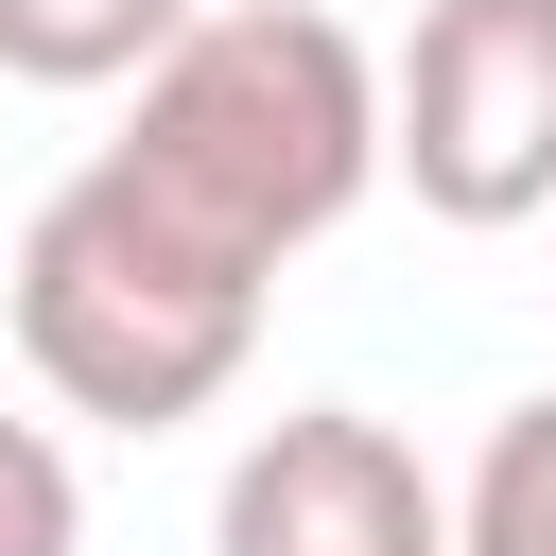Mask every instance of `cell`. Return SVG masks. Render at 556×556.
Wrapping results in <instances>:
<instances>
[{
    "label": "cell",
    "mask_w": 556,
    "mask_h": 556,
    "mask_svg": "<svg viewBox=\"0 0 556 556\" xmlns=\"http://www.w3.org/2000/svg\"><path fill=\"white\" fill-rule=\"evenodd\" d=\"M156 208H191L226 261H295V243H330L365 191H382V70H365V35L348 17H313V0H208L156 70H139V104H122V139H104Z\"/></svg>",
    "instance_id": "1"
},
{
    "label": "cell",
    "mask_w": 556,
    "mask_h": 556,
    "mask_svg": "<svg viewBox=\"0 0 556 556\" xmlns=\"http://www.w3.org/2000/svg\"><path fill=\"white\" fill-rule=\"evenodd\" d=\"M0 313H17V365L52 417H104V434H174L243 382L261 348V261H226L191 208H156L122 156H87L17 261H0Z\"/></svg>",
    "instance_id": "2"
},
{
    "label": "cell",
    "mask_w": 556,
    "mask_h": 556,
    "mask_svg": "<svg viewBox=\"0 0 556 556\" xmlns=\"http://www.w3.org/2000/svg\"><path fill=\"white\" fill-rule=\"evenodd\" d=\"M382 174L434 226H539L556 208V0H417L382 70Z\"/></svg>",
    "instance_id": "3"
},
{
    "label": "cell",
    "mask_w": 556,
    "mask_h": 556,
    "mask_svg": "<svg viewBox=\"0 0 556 556\" xmlns=\"http://www.w3.org/2000/svg\"><path fill=\"white\" fill-rule=\"evenodd\" d=\"M208 556H452V486L365 417V400H295L226 452Z\"/></svg>",
    "instance_id": "4"
},
{
    "label": "cell",
    "mask_w": 556,
    "mask_h": 556,
    "mask_svg": "<svg viewBox=\"0 0 556 556\" xmlns=\"http://www.w3.org/2000/svg\"><path fill=\"white\" fill-rule=\"evenodd\" d=\"M208 0H0V70L17 87H139Z\"/></svg>",
    "instance_id": "5"
},
{
    "label": "cell",
    "mask_w": 556,
    "mask_h": 556,
    "mask_svg": "<svg viewBox=\"0 0 556 556\" xmlns=\"http://www.w3.org/2000/svg\"><path fill=\"white\" fill-rule=\"evenodd\" d=\"M452 556H556V400H504L469 486H452Z\"/></svg>",
    "instance_id": "6"
},
{
    "label": "cell",
    "mask_w": 556,
    "mask_h": 556,
    "mask_svg": "<svg viewBox=\"0 0 556 556\" xmlns=\"http://www.w3.org/2000/svg\"><path fill=\"white\" fill-rule=\"evenodd\" d=\"M0 556H87V486H70L52 417H0Z\"/></svg>",
    "instance_id": "7"
}]
</instances>
